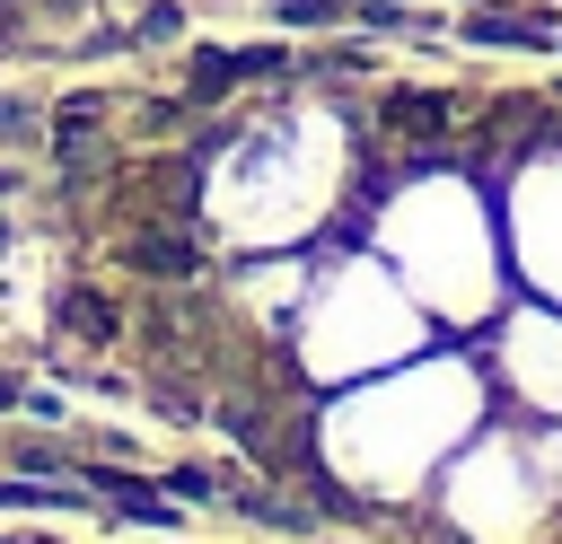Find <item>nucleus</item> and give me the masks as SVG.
Here are the masks:
<instances>
[{
	"instance_id": "obj_4",
	"label": "nucleus",
	"mask_w": 562,
	"mask_h": 544,
	"mask_svg": "<svg viewBox=\"0 0 562 544\" xmlns=\"http://www.w3.org/2000/svg\"><path fill=\"white\" fill-rule=\"evenodd\" d=\"M61 333H79V342H114V307L97 298V290H61Z\"/></svg>"
},
{
	"instance_id": "obj_7",
	"label": "nucleus",
	"mask_w": 562,
	"mask_h": 544,
	"mask_svg": "<svg viewBox=\"0 0 562 544\" xmlns=\"http://www.w3.org/2000/svg\"><path fill=\"white\" fill-rule=\"evenodd\" d=\"M9 193H18V167H9V158H0V202H9Z\"/></svg>"
},
{
	"instance_id": "obj_5",
	"label": "nucleus",
	"mask_w": 562,
	"mask_h": 544,
	"mask_svg": "<svg viewBox=\"0 0 562 544\" xmlns=\"http://www.w3.org/2000/svg\"><path fill=\"white\" fill-rule=\"evenodd\" d=\"M35 140H53V114L35 97H0V149H35Z\"/></svg>"
},
{
	"instance_id": "obj_3",
	"label": "nucleus",
	"mask_w": 562,
	"mask_h": 544,
	"mask_svg": "<svg viewBox=\"0 0 562 544\" xmlns=\"http://www.w3.org/2000/svg\"><path fill=\"white\" fill-rule=\"evenodd\" d=\"M386 132H404V140H439L448 123H457V105L448 97H430V88H386Z\"/></svg>"
},
{
	"instance_id": "obj_2",
	"label": "nucleus",
	"mask_w": 562,
	"mask_h": 544,
	"mask_svg": "<svg viewBox=\"0 0 562 544\" xmlns=\"http://www.w3.org/2000/svg\"><path fill=\"white\" fill-rule=\"evenodd\" d=\"M123 263L149 272V281H184V272H202V237L193 228H132Z\"/></svg>"
},
{
	"instance_id": "obj_6",
	"label": "nucleus",
	"mask_w": 562,
	"mask_h": 544,
	"mask_svg": "<svg viewBox=\"0 0 562 544\" xmlns=\"http://www.w3.org/2000/svg\"><path fill=\"white\" fill-rule=\"evenodd\" d=\"M272 26H299V35H316V26H351V0H272Z\"/></svg>"
},
{
	"instance_id": "obj_1",
	"label": "nucleus",
	"mask_w": 562,
	"mask_h": 544,
	"mask_svg": "<svg viewBox=\"0 0 562 544\" xmlns=\"http://www.w3.org/2000/svg\"><path fill=\"white\" fill-rule=\"evenodd\" d=\"M501 386L509 395H527V404H562V316H544V307H518L509 325H501Z\"/></svg>"
}]
</instances>
